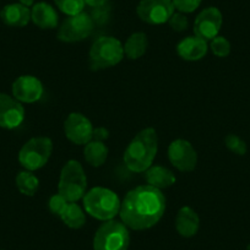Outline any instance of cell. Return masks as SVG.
<instances>
[{"label":"cell","instance_id":"6da1fadb","mask_svg":"<svg viewBox=\"0 0 250 250\" xmlns=\"http://www.w3.org/2000/svg\"><path fill=\"white\" fill-rule=\"evenodd\" d=\"M166 211L162 190L145 184L136 187L123 199L119 215L122 222L134 230H144L160 222Z\"/></svg>","mask_w":250,"mask_h":250},{"label":"cell","instance_id":"7a4b0ae2","mask_svg":"<svg viewBox=\"0 0 250 250\" xmlns=\"http://www.w3.org/2000/svg\"><path fill=\"white\" fill-rule=\"evenodd\" d=\"M157 151V133L153 128H146L130 141L125 150L123 160L131 172L145 173L152 166Z\"/></svg>","mask_w":250,"mask_h":250},{"label":"cell","instance_id":"3957f363","mask_svg":"<svg viewBox=\"0 0 250 250\" xmlns=\"http://www.w3.org/2000/svg\"><path fill=\"white\" fill-rule=\"evenodd\" d=\"M83 201V208L88 215L104 222L114 220L122 205L117 194L103 187L92 188L85 194Z\"/></svg>","mask_w":250,"mask_h":250},{"label":"cell","instance_id":"277c9868","mask_svg":"<svg viewBox=\"0 0 250 250\" xmlns=\"http://www.w3.org/2000/svg\"><path fill=\"white\" fill-rule=\"evenodd\" d=\"M87 189V177L80 162L70 160L64 165L58 183V194L69 203H76L83 199Z\"/></svg>","mask_w":250,"mask_h":250},{"label":"cell","instance_id":"5b68a950","mask_svg":"<svg viewBox=\"0 0 250 250\" xmlns=\"http://www.w3.org/2000/svg\"><path fill=\"white\" fill-rule=\"evenodd\" d=\"M88 57H90V66L92 70L112 68L118 65L124 58L123 43L115 37L103 36L92 43Z\"/></svg>","mask_w":250,"mask_h":250},{"label":"cell","instance_id":"8992f818","mask_svg":"<svg viewBox=\"0 0 250 250\" xmlns=\"http://www.w3.org/2000/svg\"><path fill=\"white\" fill-rule=\"evenodd\" d=\"M129 244V229L122 221H105L93 237V250H128Z\"/></svg>","mask_w":250,"mask_h":250},{"label":"cell","instance_id":"52a82bcc","mask_svg":"<svg viewBox=\"0 0 250 250\" xmlns=\"http://www.w3.org/2000/svg\"><path fill=\"white\" fill-rule=\"evenodd\" d=\"M53 152V141L47 136L30 139L19 152V163L26 170H38L44 167Z\"/></svg>","mask_w":250,"mask_h":250},{"label":"cell","instance_id":"ba28073f","mask_svg":"<svg viewBox=\"0 0 250 250\" xmlns=\"http://www.w3.org/2000/svg\"><path fill=\"white\" fill-rule=\"evenodd\" d=\"M95 22L92 18L86 13L69 16L64 20L58 30V40L65 43H75L86 40L92 33Z\"/></svg>","mask_w":250,"mask_h":250},{"label":"cell","instance_id":"9c48e42d","mask_svg":"<svg viewBox=\"0 0 250 250\" xmlns=\"http://www.w3.org/2000/svg\"><path fill=\"white\" fill-rule=\"evenodd\" d=\"M139 19L148 25H162L168 22L174 14L172 0H141L136 8Z\"/></svg>","mask_w":250,"mask_h":250},{"label":"cell","instance_id":"30bf717a","mask_svg":"<svg viewBox=\"0 0 250 250\" xmlns=\"http://www.w3.org/2000/svg\"><path fill=\"white\" fill-rule=\"evenodd\" d=\"M168 158L180 172H191L198 165V153L188 140L177 139L168 146Z\"/></svg>","mask_w":250,"mask_h":250},{"label":"cell","instance_id":"8fae6325","mask_svg":"<svg viewBox=\"0 0 250 250\" xmlns=\"http://www.w3.org/2000/svg\"><path fill=\"white\" fill-rule=\"evenodd\" d=\"M93 125L88 118L74 112L64 122V134L75 145H86L93 138Z\"/></svg>","mask_w":250,"mask_h":250},{"label":"cell","instance_id":"7c38bea8","mask_svg":"<svg viewBox=\"0 0 250 250\" xmlns=\"http://www.w3.org/2000/svg\"><path fill=\"white\" fill-rule=\"evenodd\" d=\"M222 23V14L217 8H206L196 16L194 22V35L205 41H211L218 36Z\"/></svg>","mask_w":250,"mask_h":250},{"label":"cell","instance_id":"4fadbf2b","mask_svg":"<svg viewBox=\"0 0 250 250\" xmlns=\"http://www.w3.org/2000/svg\"><path fill=\"white\" fill-rule=\"evenodd\" d=\"M25 108L13 96L0 92V128L13 130L25 120Z\"/></svg>","mask_w":250,"mask_h":250},{"label":"cell","instance_id":"5bb4252c","mask_svg":"<svg viewBox=\"0 0 250 250\" xmlns=\"http://www.w3.org/2000/svg\"><path fill=\"white\" fill-rule=\"evenodd\" d=\"M13 97L21 103H35L42 98L43 85L32 75L19 76L13 83Z\"/></svg>","mask_w":250,"mask_h":250},{"label":"cell","instance_id":"9a60e30c","mask_svg":"<svg viewBox=\"0 0 250 250\" xmlns=\"http://www.w3.org/2000/svg\"><path fill=\"white\" fill-rule=\"evenodd\" d=\"M208 41L195 35L184 38L177 45L178 55L188 62H196V60L203 59L208 54Z\"/></svg>","mask_w":250,"mask_h":250},{"label":"cell","instance_id":"2e32d148","mask_svg":"<svg viewBox=\"0 0 250 250\" xmlns=\"http://www.w3.org/2000/svg\"><path fill=\"white\" fill-rule=\"evenodd\" d=\"M199 227H200V218L193 208L184 206L178 211L175 217V229L182 237H194L198 233Z\"/></svg>","mask_w":250,"mask_h":250},{"label":"cell","instance_id":"e0dca14e","mask_svg":"<svg viewBox=\"0 0 250 250\" xmlns=\"http://www.w3.org/2000/svg\"><path fill=\"white\" fill-rule=\"evenodd\" d=\"M0 19L10 27H25L31 20V10L20 3L9 4L0 10Z\"/></svg>","mask_w":250,"mask_h":250},{"label":"cell","instance_id":"ac0fdd59","mask_svg":"<svg viewBox=\"0 0 250 250\" xmlns=\"http://www.w3.org/2000/svg\"><path fill=\"white\" fill-rule=\"evenodd\" d=\"M31 20L37 27L42 28V30H53L58 26L59 16L52 5L41 1L32 6Z\"/></svg>","mask_w":250,"mask_h":250},{"label":"cell","instance_id":"d6986e66","mask_svg":"<svg viewBox=\"0 0 250 250\" xmlns=\"http://www.w3.org/2000/svg\"><path fill=\"white\" fill-rule=\"evenodd\" d=\"M145 179L148 185L162 190V189L172 187L177 178L174 173L168 168L162 167V166H151L145 172Z\"/></svg>","mask_w":250,"mask_h":250},{"label":"cell","instance_id":"ffe728a7","mask_svg":"<svg viewBox=\"0 0 250 250\" xmlns=\"http://www.w3.org/2000/svg\"><path fill=\"white\" fill-rule=\"evenodd\" d=\"M148 47V40L147 36L144 32H135L128 37V40L125 41L123 44L124 48V57L128 59L136 60L140 59L144 54L146 53Z\"/></svg>","mask_w":250,"mask_h":250},{"label":"cell","instance_id":"44dd1931","mask_svg":"<svg viewBox=\"0 0 250 250\" xmlns=\"http://www.w3.org/2000/svg\"><path fill=\"white\" fill-rule=\"evenodd\" d=\"M108 157V147L102 141L91 140L83 148V158L92 167H101Z\"/></svg>","mask_w":250,"mask_h":250},{"label":"cell","instance_id":"7402d4cb","mask_svg":"<svg viewBox=\"0 0 250 250\" xmlns=\"http://www.w3.org/2000/svg\"><path fill=\"white\" fill-rule=\"evenodd\" d=\"M59 217L69 228L73 229H79L86 223L85 212L76 203H69Z\"/></svg>","mask_w":250,"mask_h":250},{"label":"cell","instance_id":"603a6c76","mask_svg":"<svg viewBox=\"0 0 250 250\" xmlns=\"http://www.w3.org/2000/svg\"><path fill=\"white\" fill-rule=\"evenodd\" d=\"M16 187L22 195L33 196L40 188V179L31 170H22L15 178Z\"/></svg>","mask_w":250,"mask_h":250},{"label":"cell","instance_id":"cb8c5ba5","mask_svg":"<svg viewBox=\"0 0 250 250\" xmlns=\"http://www.w3.org/2000/svg\"><path fill=\"white\" fill-rule=\"evenodd\" d=\"M54 3L62 13L68 16H74L83 13L86 5L83 0H54Z\"/></svg>","mask_w":250,"mask_h":250},{"label":"cell","instance_id":"d4e9b609","mask_svg":"<svg viewBox=\"0 0 250 250\" xmlns=\"http://www.w3.org/2000/svg\"><path fill=\"white\" fill-rule=\"evenodd\" d=\"M210 49L217 58H226L230 54V43L223 36H217L211 40Z\"/></svg>","mask_w":250,"mask_h":250},{"label":"cell","instance_id":"484cf974","mask_svg":"<svg viewBox=\"0 0 250 250\" xmlns=\"http://www.w3.org/2000/svg\"><path fill=\"white\" fill-rule=\"evenodd\" d=\"M225 145L230 152L238 156H244L248 151V146L242 138L235 134H228L225 138Z\"/></svg>","mask_w":250,"mask_h":250},{"label":"cell","instance_id":"4316f807","mask_svg":"<svg viewBox=\"0 0 250 250\" xmlns=\"http://www.w3.org/2000/svg\"><path fill=\"white\" fill-rule=\"evenodd\" d=\"M201 1L203 0H172L174 9L183 14L194 13L200 6Z\"/></svg>","mask_w":250,"mask_h":250},{"label":"cell","instance_id":"83f0119b","mask_svg":"<svg viewBox=\"0 0 250 250\" xmlns=\"http://www.w3.org/2000/svg\"><path fill=\"white\" fill-rule=\"evenodd\" d=\"M68 204L69 201L64 196H62L60 194H55L48 201V208H49L50 212L57 216H60L62 213V211L65 210Z\"/></svg>","mask_w":250,"mask_h":250},{"label":"cell","instance_id":"f1b7e54d","mask_svg":"<svg viewBox=\"0 0 250 250\" xmlns=\"http://www.w3.org/2000/svg\"><path fill=\"white\" fill-rule=\"evenodd\" d=\"M168 23H169L170 28L175 32H183L188 28L189 26V21H188V18L183 13H174L170 19L168 20Z\"/></svg>","mask_w":250,"mask_h":250},{"label":"cell","instance_id":"f546056e","mask_svg":"<svg viewBox=\"0 0 250 250\" xmlns=\"http://www.w3.org/2000/svg\"><path fill=\"white\" fill-rule=\"evenodd\" d=\"M109 15H110V9L109 6L107 5H103L100 6V8H93L92 14H91V18H92L93 22L95 25H104V23L108 22L109 20Z\"/></svg>","mask_w":250,"mask_h":250},{"label":"cell","instance_id":"4dcf8cb0","mask_svg":"<svg viewBox=\"0 0 250 250\" xmlns=\"http://www.w3.org/2000/svg\"><path fill=\"white\" fill-rule=\"evenodd\" d=\"M108 138H109V131H108L105 128H102V126H100V128L93 129L92 140L102 141V143H103V141L107 140Z\"/></svg>","mask_w":250,"mask_h":250},{"label":"cell","instance_id":"1f68e13d","mask_svg":"<svg viewBox=\"0 0 250 250\" xmlns=\"http://www.w3.org/2000/svg\"><path fill=\"white\" fill-rule=\"evenodd\" d=\"M86 5L91 6V8H100V6L107 5L109 0H83Z\"/></svg>","mask_w":250,"mask_h":250},{"label":"cell","instance_id":"d6a6232c","mask_svg":"<svg viewBox=\"0 0 250 250\" xmlns=\"http://www.w3.org/2000/svg\"><path fill=\"white\" fill-rule=\"evenodd\" d=\"M19 3L22 4V5H25V6H27V8H30V6L35 5V0H19Z\"/></svg>","mask_w":250,"mask_h":250},{"label":"cell","instance_id":"836d02e7","mask_svg":"<svg viewBox=\"0 0 250 250\" xmlns=\"http://www.w3.org/2000/svg\"><path fill=\"white\" fill-rule=\"evenodd\" d=\"M247 250H250V244L247 247Z\"/></svg>","mask_w":250,"mask_h":250},{"label":"cell","instance_id":"e575fe53","mask_svg":"<svg viewBox=\"0 0 250 250\" xmlns=\"http://www.w3.org/2000/svg\"><path fill=\"white\" fill-rule=\"evenodd\" d=\"M0 250H3V249H0Z\"/></svg>","mask_w":250,"mask_h":250}]
</instances>
